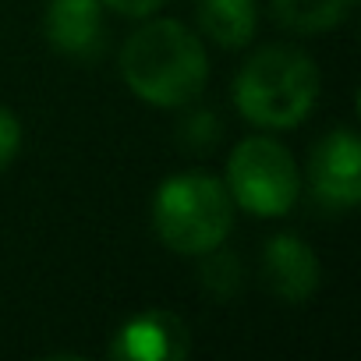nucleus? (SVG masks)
I'll use <instances>...</instances> for the list:
<instances>
[{"label":"nucleus","mask_w":361,"mask_h":361,"mask_svg":"<svg viewBox=\"0 0 361 361\" xmlns=\"http://www.w3.org/2000/svg\"><path fill=\"white\" fill-rule=\"evenodd\" d=\"M121 78L149 106H188L209 82V57L185 22L152 18L124 39Z\"/></svg>","instance_id":"1"},{"label":"nucleus","mask_w":361,"mask_h":361,"mask_svg":"<svg viewBox=\"0 0 361 361\" xmlns=\"http://www.w3.org/2000/svg\"><path fill=\"white\" fill-rule=\"evenodd\" d=\"M319 99V68L294 47L255 50L234 78V106L259 128H298Z\"/></svg>","instance_id":"2"},{"label":"nucleus","mask_w":361,"mask_h":361,"mask_svg":"<svg viewBox=\"0 0 361 361\" xmlns=\"http://www.w3.org/2000/svg\"><path fill=\"white\" fill-rule=\"evenodd\" d=\"M152 227L177 255H206L234 227V199L213 173H173L156 188Z\"/></svg>","instance_id":"3"},{"label":"nucleus","mask_w":361,"mask_h":361,"mask_svg":"<svg viewBox=\"0 0 361 361\" xmlns=\"http://www.w3.org/2000/svg\"><path fill=\"white\" fill-rule=\"evenodd\" d=\"M227 192L252 216H283L301 195V170L276 138L252 135L227 159Z\"/></svg>","instance_id":"4"},{"label":"nucleus","mask_w":361,"mask_h":361,"mask_svg":"<svg viewBox=\"0 0 361 361\" xmlns=\"http://www.w3.org/2000/svg\"><path fill=\"white\" fill-rule=\"evenodd\" d=\"M308 180L326 209H354L361 202V142L350 128H336L315 145Z\"/></svg>","instance_id":"5"},{"label":"nucleus","mask_w":361,"mask_h":361,"mask_svg":"<svg viewBox=\"0 0 361 361\" xmlns=\"http://www.w3.org/2000/svg\"><path fill=\"white\" fill-rule=\"evenodd\" d=\"M262 276L269 283V290L287 301V305H301L315 294L319 287V259L315 252L294 238V234H276L266 241L262 252Z\"/></svg>","instance_id":"6"},{"label":"nucleus","mask_w":361,"mask_h":361,"mask_svg":"<svg viewBox=\"0 0 361 361\" xmlns=\"http://www.w3.org/2000/svg\"><path fill=\"white\" fill-rule=\"evenodd\" d=\"M47 39L61 57L92 61L103 47V0H50Z\"/></svg>","instance_id":"7"},{"label":"nucleus","mask_w":361,"mask_h":361,"mask_svg":"<svg viewBox=\"0 0 361 361\" xmlns=\"http://www.w3.org/2000/svg\"><path fill=\"white\" fill-rule=\"evenodd\" d=\"M199 29L224 50H241L255 36L259 8L255 0H199Z\"/></svg>","instance_id":"8"},{"label":"nucleus","mask_w":361,"mask_h":361,"mask_svg":"<svg viewBox=\"0 0 361 361\" xmlns=\"http://www.w3.org/2000/svg\"><path fill=\"white\" fill-rule=\"evenodd\" d=\"M114 350L124 357H145V361L180 357L185 354V326L173 315H142L121 333Z\"/></svg>","instance_id":"9"},{"label":"nucleus","mask_w":361,"mask_h":361,"mask_svg":"<svg viewBox=\"0 0 361 361\" xmlns=\"http://www.w3.org/2000/svg\"><path fill=\"white\" fill-rule=\"evenodd\" d=\"M357 8V0H273V15L294 32H329Z\"/></svg>","instance_id":"10"},{"label":"nucleus","mask_w":361,"mask_h":361,"mask_svg":"<svg viewBox=\"0 0 361 361\" xmlns=\"http://www.w3.org/2000/svg\"><path fill=\"white\" fill-rule=\"evenodd\" d=\"M220 248H224V245H220ZM220 248L206 252L209 259H206V266H202V280H206V287H209L213 294L227 298V294H234L241 273H238V259H234L231 252H220Z\"/></svg>","instance_id":"11"},{"label":"nucleus","mask_w":361,"mask_h":361,"mask_svg":"<svg viewBox=\"0 0 361 361\" xmlns=\"http://www.w3.org/2000/svg\"><path fill=\"white\" fill-rule=\"evenodd\" d=\"M180 135L192 149H209L220 135V121L209 110H192V117H185V124H180Z\"/></svg>","instance_id":"12"},{"label":"nucleus","mask_w":361,"mask_h":361,"mask_svg":"<svg viewBox=\"0 0 361 361\" xmlns=\"http://www.w3.org/2000/svg\"><path fill=\"white\" fill-rule=\"evenodd\" d=\"M18 149H22V124L8 106H0V170L11 166Z\"/></svg>","instance_id":"13"},{"label":"nucleus","mask_w":361,"mask_h":361,"mask_svg":"<svg viewBox=\"0 0 361 361\" xmlns=\"http://www.w3.org/2000/svg\"><path fill=\"white\" fill-rule=\"evenodd\" d=\"M103 4L114 8L117 15H128V18H149L166 4V0H103Z\"/></svg>","instance_id":"14"}]
</instances>
